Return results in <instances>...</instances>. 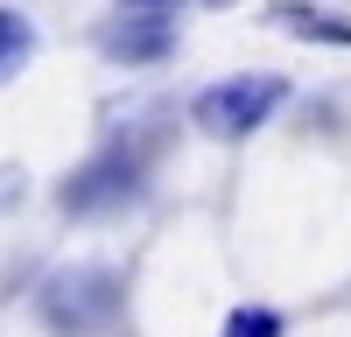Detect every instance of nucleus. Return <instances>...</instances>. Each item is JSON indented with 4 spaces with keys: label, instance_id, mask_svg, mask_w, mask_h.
<instances>
[{
    "label": "nucleus",
    "instance_id": "obj_2",
    "mask_svg": "<svg viewBox=\"0 0 351 337\" xmlns=\"http://www.w3.org/2000/svg\"><path fill=\"white\" fill-rule=\"evenodd\" d=\"M36 309H43V323H49L56 337H92L99 323L120 316V274H112V267H92V260L56 267V274L43 281Z\"/></svg>",
    "mask_w": 351,
    "mask_h": 337
},
{
    "label": "nucleus",
    "instance_id": "obj_3",
    "mask_svg": "<svg viewBox=\"0 0 351 337\" xmlns=\"http://www.w3.org/2000/svg\"><path fill=\"white\" fill-rule=\"evenodd\" d=\"M141 183H148V148L141 140H106V148L92 162H77L64 190H56V204L64 211H112V204H127V197H141Z\"/></svg>",
    "mask_w": 351,
    "mask_h": 337
},
{
    "label": "nucleus",
    "instance_id": "obj_4",
    "mask_svg": "<svg viewBox=\"0 0 351 337\" xmlns=\"http://www.w3.org/2000/svg\"><path fill=\"white\" fill-rule=\"evenodd\" d=\"M176 8L183 0H120L112 8V21H99V49L112 56V64H162V56L176 49Z\"/></svg>",
    "mask_w": 351,
    "mask_h": 337
},
{
    "label": "nucleus",
    "instance_id": "obj_1",
    "mask_svg": "<svg viewBox=\"0 0 351 337\" xmlns=\"http://www.w3.org/2000/svg\"><path fill=\"white\" fill-rule=\"evenodd\" d=\"M288 92H295L288 77H260V71L218 77V84H204L190 99V127H204L211 140H246V134H260L288 105Z\"/></svg>",
    "mask_w": 351,
    "mask_h": 337
},
{
    "label": "nucleus",
    "instance_id": "obj_6",
    "mask_svg": "<svg viewBox=\"0 0 351 337\" xmlns=\"http://www.w3.org/2000/svg\"><path fill=\"white\" fill-rule=\"evenodd\" d=\"M28 56H36V21L14 14V8H0V84H8Z\"/></svg>",
    "mask_w": 351,
    "mask_h": 337
},
{
    "label": "nucleus",
    "instance_id": "obj_7",
    "mask_svg": "<svg viewBox=\"0 0 351 337\" xmlns=\"http://www.w3.org/2000/svg\"><path fill=\"white\" fill-rule=\"evenodd\" d=\"M218 337H281V316H274L267 302H246V309H232V316H225Z\"/></svg>",
    "mask_w": 351,
    "mask_h": 337
},
{
    "label": "nucleus",
    "instance_id": "obj_5",
    "mask_svg": "<svg viewBox=\"0 0 351 337\" xmlns=\"http://www.w3.org/2000/svg\"><path fill=\"white\" fill-rule=\"evenodd\" d=\"M267 21L281 28V36H295V42H324V49H351V14H330V8H316V0H274Z\"/></svg>",
    "mask_w": 351,
    "mask_h": 337
}]
</instances>
